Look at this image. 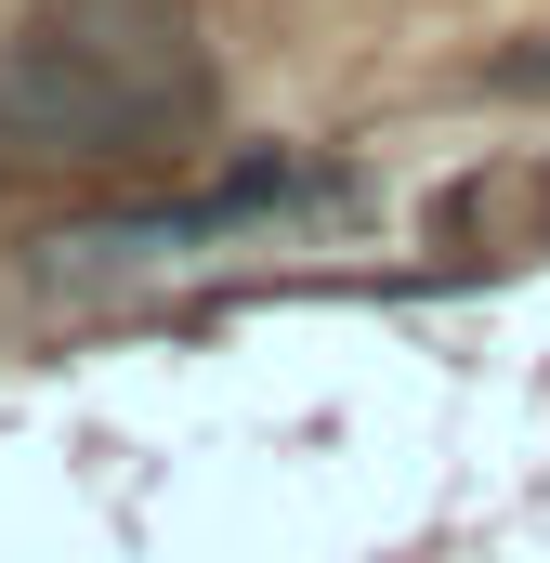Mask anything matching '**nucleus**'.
Masks as SVG:
<instances>
[{"mask_svg": "<svg viewBox=\"0 0 550 563\" xmlns=\"http://www.w3.org/2000/svg\"><path fill=\"white\" fill-rule=\"evenodd\" d=\"M210 132V53L184 0H40L0 53V157L132 170Z\"/></svg>", "mask_w": 550, "mask_h": 563, "instance_id": "obj_1", "label": "nucleus"}, {"mask_svg": "<svg viewBox=\"0 0 550 563\" xmlns=\"http://www.w3.org/2000/svg\"><path fill=\"white\" fill-rule=\"evenodd\" d=\"M315 210H354V170L341 157H250L197 197H157V210H119L92 236H66V263H157V250H210V236H263V223H315Z\"/></svg>", "mask_w": 550, "mask_h": 563, "instance_id": "obj_2", "label": "nucleus"}, {"mask_svg": "<svg viewBox=\"0 0 550 563\" xmlns=\"http://www.w3.org/2000/svg\"><path fill=\"white\" fill-rule=\"evenodd\" d=\"M485 92H550V40H525V53H498V66H485Z\"/></svg>", "mask_w": 550, "mask_h": 563, "instance_id": "obj_3", "label": "nucleus"}]
</instances>
